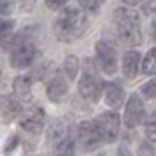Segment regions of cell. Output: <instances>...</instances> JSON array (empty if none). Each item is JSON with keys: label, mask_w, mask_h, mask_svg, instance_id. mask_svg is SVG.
I'll return each mask as SVG.
<instances>
[{"label": "cell", "mask_w": 156, "mask_h": 156, "mask_svg": "<svg viewBox=\"0 0 156 156\" xmlns=\"http://www.w3.org/2000/svg\"><path fill=\"white\" fill-rule=\"evenodd\" d=\"M78 144L83 151H94L103 144V138H101V133L98 129L96 122L94 121H83L80 122L78 126Z\"/></svg>", "instance_id": "obj_6"}, {"label": "cell", "mask_w": 156, "mask_h": 156, "mask_svg": "<svg viewBox=\"0 0 156 156\" xmlns=\"http://www.w3.org/2000/svg\"><path fill=\"white\" fill-rule=\"evenodd\" d=\"M80 2V5L83 7V9H87V11H98L99 9V0H78Z\"/></svg>", "instance_id": "obj_22"}, {"label": "cell", "mask_w": 156, "mask_h": 156, "mask_svg": "<svg viewBox=\"0 0 156 156\" xmlns=\"http://www.w3.org/2000/svg\"><path fill=\"white\" fill-rule=\"evenodd\" d=\"M117 156H131V154H129V151H128V149L121 147V149H119V154H117Z\"/></svg>", "instance_id": "obj_27"}, {"label": "cell", "mask_w": 156, "mask_h": 156, "mask_svg": "<svg viewBox=\"0 0 156 156\" xmlns=\"http://www.w3.org/2000/svg\"><path fill=\"white\" fill-rule=\"evenodd\" d=\"M78 69H80V62L75 55H69V57L64 58L62 62V75L68 78L69 82H73L78 75Z\"/></svg>", "instance_id": "obj_15"}, {"label": "cell", "mask_w": 156, "mask_h": 156, "mask_svg": "<svg viewBox=\"0 0 156 156\" xmlns=\"http://www.w3.org/2000/svg\"><path fill=\"white\" fill-rule=\"evenodd\" d=\"M44 124H46V114H44V108H41V107H30L29 110H25L21 114V117H20L21 129L29 131L32 135L41 133Z\"/></svg>", "instance_id": "obj_9"}, {"label": "cell", "mask_w": 156, "mask_h": 156, "mask_svg": "<svg viewBox=\"0 0 156 156\" xmlns=\"http://www.w3.org/2000/svg\"><path fill=\"white\" fill-rule=\"evenodd\" d=\"M115 30L121 43L128 46H140L142 44V29H140V16L128 7H119L114 14Z\"/></svg>", "instance_id": "obj_2"}, {"label": "cell", "mask_w": 156, "mask_h": 156, "mask_svg": "<svg viewBox=\"0 0 156 156\" xmlns=\"http://www.w3.org/2000/svg\"><path fill=\"white\" fill-rule=\"evenodd\" d=\"M68 131H66V124H62L60 121H57L53 126L50 128V131H48V140L50 142H53L55 144V147L62 142V140H66L68 138Z\"/></svg>", "instance_id": "obj_16"}, {"label": "cell", "mask_w": 156, "mask_h": 156, "mask_svg": "<svg viewBox=\"0 0 156 156\" xmlns=\"http://www.w3.org/2000/svg\"><path fill=\"white\" fill-rule=\"evenodd\" d=\"M0 75H2V66H0Z\"/></svg>", "instance_id": "obj_28"}, {"label": "cell", "mask_w": 156, "mask_h": 156, "mask_svg": "<svg viewBox=\"0 0 156 156\" xmlns=\"http://www.w3.org/2000/svg\"><path fill=\"white\" fill-rule=\"evenodd\" d=\"M105 103L112 110H119L124 103V89L117 82H110L105 85Z\"/></svg>", "instance_id": "obj_12"}, {"label": "cell", "mask_w": 156, "mask_h": 156, "mask_svg": "<svg viewBox=\"0 0 156 156\" xmlns=\"http://www.w3.org/2000/svg\"><path fill=\"white\" fill-rule=\"evenodd\" d=\"M55 149H57V156H75V140L71 136H68Z\"/></svg>", "instance_id": "obj_18"}, {"label": "cell", "mask_w": 156, "mask_h": 156, "mask_svg": "<svg viewBox=\"0 0 156 156\" xmlns=\"http://www.w3.org/2000/svg\"><path fill=\"white\" fill-rule=\"evenodd\" d=\"M142 2H146V0H122L124 5H138V4H142Z\"/></svg>", "instance_id": "obj_26"}, {"label": "cell", "mask_w": 156, "mask_h": 156, "mask_svg": "<svg viewBox=\"0 0 156 156\" xmlns=\"http://www.w3.org/2000/svg\"><path fill=\"white\" fill-rule=\"evenodd\" d=\"M146 117V105L144 99L138 96V92H133L129 99L126 101V108H124V124L126 128H136L138 124H142Z\"/></svg>", "instance_id": "obj_8"}, {"label": "cell", "mask_w": 156, "mask_h": 156, "mask_svg": "<svg viewBox=\"0 0 156 156\" xmlns=\"http://www.w3.org/2000/svg\"><path fill=\"white\" fill-rule=\"evenodd\" d=\"M156 11V0H146L144 2V12H153Z\"/></svg>", "instance_id": "obj_24"}, {"label": "cell", "mask_w": 156, "mask_h": 156, "mask_svg": "<svg viewBox=\"0 0 156 156\" xmlns=\"http://www.w3.org/2000/svg\"><path fill=\"white\" fill-rule=\"evenodd\" d=\"M89 29V18L82 9L69 7V9L60 11L55 21H53V32L60 41L64 43H73L80 36L85 34Z\"/></svg>", "instance_id": "obj_1"}, {"label": "cell", "mask_w": 156, "mask_h": 156, "mask_svg": "<svg viewBox=\"0 0 156 156\" xmlns=\"http://www.w3.org/2000/svg\"><path fill=\"white\" fill-rule=\"evenodd\" d=\"M12 29H14V21L12 20H0V41H5L9 37Z\"/></svg>", "instance_id": "obj_19"}, {"label": "cell", "mask_w": 156, "mask_h": 156, "mask_svg": "<svg viewBox=\"0 0 156 156\" xmlns=\"http://www.w3.org/2000/svg\"><path fill=\"white\" fill-rule=\"evenodd\" d=\"M12 92L18 101H29L32 98V82L29 76L21 75V76L14 78V83H12Z\"/></svg>", "instance_id": "obj_14"}, {"label": "cell", "mask_w": 156, "mask_h": 156, "mask_svg": "<svg viewBox=\"0 0 156 156\" xmlns=\"http://www.w3.org/2000/svg\"><path fill=\"white\" fill-rule=\"evenodd\" d=\"M21 114V103L16 98L12 96H5L0 99V115L4 122H11Z\"/></svg>", "instance_id": "obj_11"}, {"label": "cell", "mask_w": 156, "mask_h": 156, "mask_svg": "<svg viewBox=\"0 0 156 156\" xmlns=\"http://www.w3.org/2000/svg\"><path fill=\"white\" fill-rule=\"evenodd\" d=\"M140 62H142V60H140V53H138L136 50H129V51H126V53L122 55V62H121L124 76L135 78L136 75H138Z\"/></svg>", "instance_id": "obj_13"}, {"label": "cell", "mask_w": 156, "mask_h": 156, "mask_svg": "<svg viewBox=\"0 0 156 156\" xmlns=\"http://www.w3.org/2000/svg\"><path fill=\"white\" fill-rule=\"evenodd\" d=\"M105 89L103 85V80L98 75L96 68L92 66V62L87 60L85 62V68H83V75L78 82V92L83 99H87L90 103H98L99 96H101V90Z\"/></svg>", "instance_id": "obj_3"}, {"label": "cell", "mask_w": 156, "mask_h": 156, "mask_svg": "<svg viewBox=\"0 0 156 156\" xmlns=\"http://www.w3.org/2000/svg\"><path fill=\"white\" fill-rule=\"evenodd\" d=\"M149 32H151V39L156 41V18L151 21V30H149Z\"/></svg>", "instance_id": "obj_25"}, {"label": "cell", "mask_w": 156, "mask_h": 156, "mask_svg": "<svg viewBox=\"0 0 156 156\" xmlns=\"http://www.w3.org/2000/svg\"><path fill=\"white\" fill-rule=\"evenodd\" d=\"M146 138L149 142H156V121H151L146 126Z\"/></svg>", "instance_id": "obj_21"}, {"label": "cell", "mask_w": 156, "mask_h": 156, "mask_svg": "<svg viewBox=\"0 0 156 156\" xmlns=\"http://www.w3.org/2000/svg\"><path fill=\"white\" fill-rule=\"evenodd\" d=\"M69 90V80L62 73H55L53 76L50 78L48 85H46V94H48V99L53 101V103H60L64 101L66 96H68Z\"/></svg>", "instance_id": "obj_10"}, {"label": "cell", "mask_w": 156, "mask_h": 156, "mask_svg": "<svg viewBox=\"0 0 156 156\" xmlns=\"http://www.w3.org/2000/svg\"><path fill=\"white\" fill-rule=\"evenodd\" d=\"M96 58H98V66L101 68L103 73L107 75H114L117 71V60H119V55H117V48L110 43V41H98L96 46Z\"/></svg>", "instance_id": "obj_5"}, {"label": "cell", "mask_w": 156, "mask_h": 156, "mask_svg": "<svg viewBox=\"0 0 156 156\" xmlns=\"http://www.w3.org/2000/svg\"><path fill=\"white\" fill-rule=\"evenodd\" d=\"M96 126L101 133L103 138V144H112L115 142L117 136H119V129H121V119L115 112H107V114H101L96 121Z\"/></svg>", "instance_id": "obj_7"}, {"label": "cell", "mask_w": 156, "mask_h": 156, "mask_svg": "<svg viewBox=\"0 0 156 156\" xmlns=\"http://www.w3.org/2000/svg\"><path fill=\"white\" fill-rule=\"evenodd\" d=\"M140 94H142V96H146L147 99H153V98H156V78L149 80L147 83H144V85H142V89H140Z\"/></svg>", "instance_id": "obj_20"}, {"label": "cell", "mask_w": 156, "mask_h": 156, "mask_svg": "<svg viewBox=\"0 0 156 156\" xmlns=\"http://www.w3.org/2000/svg\"><path fill=\"white\" fill-rule=\"evenodd\" d=\"M142 71L149 75V76H154L156 75V48H151L144 57L142 62Z\"/></svg>", "instance_id": "obj_17"}, {"label": "cell", "mask_w": 156, "mask_h": 156, "mask_svg": "<svg viewBox=\"0 0 156 156\" xmlns=\"http://www.w3.org/2000/svg\"><path fill=\"white\" fill-rule=\"evenodd\" d=\"M9 50H11V58H9L11 66L16 69L29 68L30 64L36 60V55H37V48L30 41L12 43V44H9Z\"/></svg>", "instance_id": "obj_4"}, {"label": "cell", "mask_w": 156, "mask_h": 156, "mask_svg": "<svg viewBox=\"0 0 156 156\" xmlns=\"http://www.w3.org/2000/svg\"><path fill=\"white\" fill-rule=\"evenodd\" d=\"M44 2H46V5L50 9H53V11L60 9V7H64L68 4V0H44Z\"/></svg>", "instance_id": "obj_23"}]
</instances>
